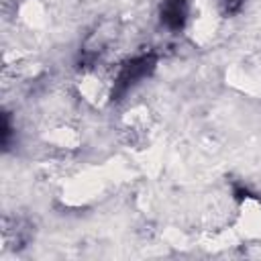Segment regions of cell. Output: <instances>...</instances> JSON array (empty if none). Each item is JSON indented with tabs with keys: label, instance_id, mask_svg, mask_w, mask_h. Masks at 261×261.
<instances>
[{
	"label": "cell",
	"instance_id": "obj_1",
	"mask_svg": "<svg viewBox=\"0 0 261 261\" xmlns=\"http://www.w3.org/2000/svg\"><path fill=\"white\" fill-rule=\"evenodd\" d=\"M155 67V57L149 53V55H139V57H133L130 61H126L116 80H114V88H112V98H120L124 96L135 84H139L143 77H147Z\"/></svg>",
	"mask_w": 261,
	"mask_h": 261
},
{
	"label": "cell",
	"instance_id": "obj_3",
	"mask_svg": "<svg viewBox=\"0 0 261 261\" xmlns=\"http://www.w3.org/2000/svg\"><path fill=\"white\" fill-rule=\"evenodd\" d=\"M243 2H245V0H222V4H224V12H226V14H234V12H239L241 6H243Z\"/></svg>",
	"mask_w": 261,
	"mask_h": 261
},
{
	"label": "cell",
	"instance_id": "obj_2",
	"mask_svg": "<svg viewBox=\"0 0 261 261\" xmlns=\"http://www.w3.org/2000/svg\"><path fill=\"white\" fill-rule=\"evenodd\" d=\"M188 18V0H163L161 22L173 31L181 29Z\"/></svg>",
	"mask_w": 261,
	"mask_h": 261
}]
</instances>
